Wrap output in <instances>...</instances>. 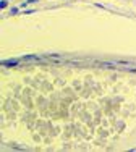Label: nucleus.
Wrapping results in <instances>:
<instances>
[{"label":"nucleus","mask_w":136,"mask_h":152,"mask_svg":"<svg viewBox=\"0 0 136 152\" xmlns=\"http://www.w3.org/2000/svg\"><path fill=\"white\" fill-rule=\"evenodd\" d=\"M24 13H26V15H31V13H34V10H24Z\"/></svg>","instance_id":"nucleus-6"},{"label":"nucleus","mask_w":136,"mask_h":152,"mask_svg":"<svg viewBox=\"0 0 136 152\" xmlns=\"http://www.w3.org/2000/svg\"><path fill=\"white\" fill-rule=\"evenodd\" d=\"M21 60H24V61H28V60H36V57H34V55H26V57H23Z\"/></svg>","instance_id":"nucleus-5"},{"label":"nucleus","mask_w":136,"mask_h":152,"mask_svg":"<svg viewBox=\"0 0 136 152\" xmlns=\"http://www.w3.org/2000/svg\"><path fill=\"white\" fill-rule=\"evenodd\" d=\"M18 12H20V8H18V7H13V8L10 10V15H16Z\"/></svg>","instance_id":"nucleus-4"},{"label":"nucleus","mask_w":136,"mask_h":152,"mask_svg":"<svg viewBox=\"0 0 136 152\" xmlns=\"http://www.w3.org/2000/svg\"><path fill=\"white\" fill-rule=\"evenodd\" d=\"M5 7H8V0H0V8H5Z\"/></svg>","instance_id":"nucleus-3"},{"label":"nucleus","mask_w":136,"mask_h":152,"mask_svg":"<svg viewBox=\"0 0 136 152\" xmlns=\"http://www.w3.org/2000/svg\"><path fill=\"white\" fill-rule=\"evenodd\" d=\"M20 61H23V60L21 58H10V60H2V65L7 68H12V66H15V65H18Z\"/></svg>","instance_id":"nucleus-1"},{"label":"nucleus","mask_w":136,"mask_h":152,"mask_svg":"<svg viewBox=\"0 0 136 152\" xmlns=\"http://www.w3.org/2000/svg\"><path fill=\"white\" fill-rule=\"evenodd\" d=\"M36 2H39V0H26V2H23V3H21V8H24V7L31 5V3H36Z\"/></svg>","instance_id":"nucleus-2"}]
</instances>
